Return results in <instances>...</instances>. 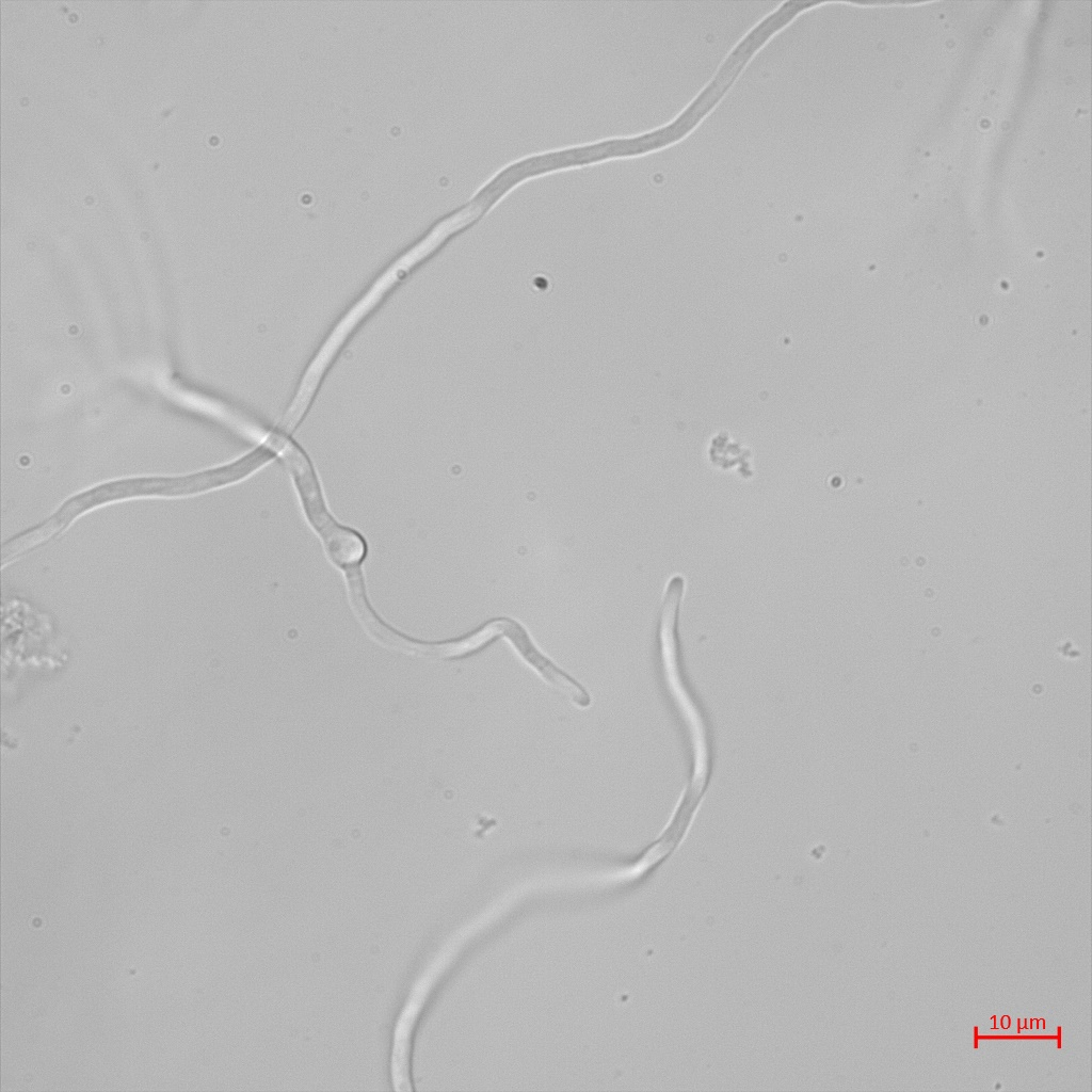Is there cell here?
<instances>
[{"instance_id": "6da1fadb", "label": "cell", "mask_w": 1092, "mask_h": 1092, "mask_svg": "<svg viewBox=\"0 0 1092 1092\" xmlns=\"http://www.w3.org/2000/svg\"><path fill=\"white\" fill-rule=\"evenodd\" d=\"M287 460L291 464V471L300 489L305 512L314 528L322 536L328 556L342 567L359 564L366 552L362 537L355 531L339 527L331 518L322 501L318 481L303 454L290 447Z\"/></svg>"}, {"instance_id": "7a4b0ae2", "label": "cell", "mask_w": 1092, "mask_h": 1092, "mask_svg": "<svg viewBox=\"0 0 1092 1092\" xmlns=\"http://www.w3.org/2000/svg\"><path fill=\"white\" fill-rule=\"evenodd\" d=\"M503 637L508 639L519 657L552 688L564 693L579 707L590 705L591 700L584 689L544 656L517 622L505 619Z\"/></svg>"}]
</instances>
